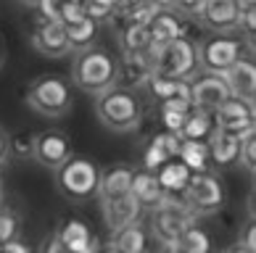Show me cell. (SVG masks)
Instances as JSON below:
<instances>
[{
  "label": "cell",
  "mask_w": 256,
  "mask_h": 253,
  "mask_svg": "<svg viewBox=\"0 0 256 253\" xmlns=\"http://www.w3.org/2000/svg\"><path fill=\"white\" fill-rule=\"evenodd\" d=\"M204 0H172V8L180 13V16H198V11H201Z\"/></svg>",
  "instance_id": "8d00e7d4"
},
{
  "label": "cell",
  "mask_w": 256,
  "mask_h": 253,
  "mask_svg": "<svg viewBox=\"0 0 256 253\" xmlns=\"http://www.w3.org/2000/svg\"><path fill=\"white\" fill-rule=\"evenodd\" d=\"M146 246H148V235L140 222L122 227L111 238V248L116 253H146Z\"/></svg>",
  "instance_id": "484cf974"
},
{
  "label": "cell",
  "mask_w": 256,
  "mask_h": 253,
  "mask_svg": "<svg viewBox=\"0 0 256 253\" xmlns=\"http://www.w3.org/2000/svg\"><path fill=\"white\" fill-rule=\"evenodd\" d=\"M0 203H3V177H0Z\"/></svg>",
  "instance_id": "c3c4849f"
},
{
  "label": "cell",
  "mask_w": 256,
  "mask_h": 253,
  "mask_svg": "<svg viewBox=\"0 0 256 253\" xmlns=\"http://www.w3.org/2000/svg\"><path fill=\"white\" fill-rule=\"evenodd\" d=\"M130 195L138 201L140 209H156V206L166 198V193L161 190V185L156 180V172H148V169H143V172H135L132 174V185H130Z\"/></svg>",
  "instance_id": "44dd1931"
},
{
  "label": "cell",
  "mask_w": 256,
  "mask_h": 253,
  "mask_svg": "<svg viewBox=\"0 0 256 253\" xmlns=\"http://www.w3.org/2000/svg\"><path fill=\"white\" fill-rule=\"evenodd\" d=\"M177 158L190 169V172H206L208 169V145L201 143V140H182Z\"/></svg>",
  "instance_id": "83f0119b"
},
{
  "label": "cell",
  "mask_w": 256,
  "mask_h": 253,
  "mask_svg": "<svg viewBox=\"0 0 256 253\" xmlns=\"http://www.w3.org/2000/svg\"><path fill=\"white\" fill-rule=\"evenodd\" d=\"M240 8H248V5H256V0H238Z\"/></svg>",
  "instance_id": "f6af8a7d"
},
{
  "label": "cell",
  "mask_w": 256,
  "mask_h": 253,
  "mask_svg": "<svg viewBox=\"0 0 256 253\" xmlns=\"http://www.w3.org/2000/svg\"><path fill=\"white\" fill-rule=\"evenodd\" d=\"M222 77H224V82H227L230 95L254 103V98H256V69H254L251 58L235 61L232 66L222 74Z\"/></svg>",
  "instance_id": "2e32d148"
},
{
  "label": "cell",
  "mask_w": 256,
  "mask_h": 253,
  "mask_svg": "<svg viewBox=\"0 0 256 253\" xmlns=\"http://www.w3.org/2000/svg\"><path fill=\"white\" fill-rule=\"evenodd\" d=\"M224 253H254V251H248V248H243V246H238V243H235V246L227 248Z\"/></svg>",
  "instance_id": "7bdbcfd3"
},
{
  "label": "cell",
  "mask_w": 256,
  "mask_h": 253,
  "mask_svg": "<svg viewBox=\"0 0 256 253\" xmlns=\"http://www.w3.org/2000/svg\"><path fill=\"white\" fill-rule=\"evenodd\" d=\"M238 246H243V248H248V251L256 253V224L254 222H246V227L240 230Z\"/></svg>",
  "instance_id": "74e56055"
},
{
  "label": "cell",
  "mask_w": 256,
  "mask_h": 253,
  "mask_svg": "<svg viewBox=\"0 0 256 253\" xmlns=\"http://www.w3.org/2000/svg\"><path fill=\"white\" fill-rule=\"evenodd\" d=\"M150 66L154 74L169 79H190L193 74H198V55L196 45L188 37H177L169 42H158L150 48Z\"/></svg>",
  "instance_id": "277c9868"
},
{
  "label": "cell",
  "mask_w": 256,
  "mask_h": 253,
  "mask_svg": "<svg viewBox=\"0 0 256 253\" xmlns=\"http://www.w3.org/2000/svg\"><path fill=\"white\" fill-rule=\"evenodd\" d=\"M82 13L92 18V21H103V18H114L119 11L116 0H77Z\"/></svg>",
  "instance_id": "f546056e"
},
{
  "label": "cell",
  "mask_w": 256,
  "mask_h": 253,
  "mask_svg": "<svg viewBox=\"0 0 256 253\" xmlns=\"http://www.w3.org/2000/svg\"><path fill=\"white\" fill-rule=\"evenodd\" d=\"M8 143H11V137H8V132L0 127V166L8 161Z\"/></svg>",
  "instance_id": "60d3db41"
},
{
  "label": "cell",
  "mask_w": 256,
  "mask_h": 253,
  "mask_svg": "<svg viewBox=\"0 0 256 253\" xmlns=\"http://www.w3.org/2000/svg\"><path fill=\"white\" fill-rule=\"evenodd\" d=\"M16 227H18V222H16L14 214L0 211V243L14 240V238H16Z\"/></svg>",
  "instance_id": "e575fe53"
},
{
  "label": "cell",
  "mask_w": 256,
  "mask_h": 253,
  "mask_svg": "<svg viewBox=\"0 0 256 253\" xmlns=\"http://www.w3.org/2000/svg\"><path fill=\"white\" fill-rule=\"evenodd\" d=\"M146 3H150L154 8H172V0H146Z\"/></svg>",
  "instance_id": "b9f144b4"
},
{
  "label": "cell",
  "mask_w": 256,
  "mask_h": 253,
  "mask_svg": "<svg viewBox=\"0 0 256 253\" xmlns=\"http://www.w3.org/2000/svg\"><path fill=\"white\" fill-rule=\"evenodd\" d=\"M235 29H240L246 42H248L251 48V40H254V29H256V5H248V8H240L238 13V24H235Z\"/></svg>",
  "instance_id": "4dcf8cb0"
},
{
  "label": "cell",
  "mask_w": 256,
  "mask_h": 253,
  "mask_svg": "<svg viewBox=\"0 0 256 253\" xmlns=\"http://www.w3.org/2000/svg\"><path fill=\"white\" fill-rule=\"evenodd\" d=\"M238 13H240L238 0H204V5H201V11H198L196 18L204 26H208V29L227 34L238 24Z\"/></svg>",
  "instance_id": "4fadbf2b"
},
{
  "label": "cell",
  "mask_w": 256,
  "mask_h": 253,
  "mask_svg": "<svg viewBox=\"0 0 256 253\" xmlns=\"http://www.w3.org/2000/svg\"><path fill=\"white\" fill-rule=\"evenodd\" d=\"M132 174H135V169L124 166V164H116V166L106 169V172H100V185H98V198H100V203L116 201V198H124V195H130Z\"/></svg>",
  "instance_id": "ffe728a7"
},
{
  "label": "cell",
  "mask_w": 256,
  "mask_h": 253,
  "mask_svg": "<svg viewBox=\"0 0 256 253\" xmlns=\"http://www.w3.org/2000/svg\"><path fill=\"white\" fill-rule=\"evenodd\" d=\"M148 32H150L154 45H158V42H169V40H177V37H185L188 26L174 8H158L148 21Z\"/></svg>",
  "instance_id": "ac0fdd59"
},
{
  "label": "cell",
  "mask_w": 256,
  "mask_h": 253,
  "mask_svg": "<svg viewBox=\"0 0 256 253\" xmlns=\"http://www.w3.org/2000/svg\"><path fill=\"white\" fill-rule=\"evenodd\" d=\"M119 8H130V5H138V3H143V0H116Z\"/></svg>",
  "instance_id": "ee69618b"
},
{
  "label": "cell",
  "mask_w": 256,
  "mask_h": 253,
  "mask_svg": "<svg viewBox=\"0 0 256 253\" xmlns=\"http://www.w3.org/2000/svg\"><path fill=\"white\" fill-rule=\"evenodd\" d=\"M190 169H188L180 158H172V161H166V164H161L156 169V180L161 185V190H164L166 195H180L185 190V185L188 180H190Z\"/></svg>",
  "instance_id": "cb8c5ba5"
},
{
  "label": "cell",
  "mask_w": 256,
  "mask_h": 253,
  "mask_svg": "<svg viewBox=\"0 0 256 253\" xmlns=\"http://www.w3.org/2000/svg\"><path fill=\"white\" fill-rule=\"evenodd\" d=\"M64 32H66V40H69L72 50L80 53V50H88V48L96 45L100 26H98V21H92V18L80 16V18H74V21H66Z\"/></svg>",
  "instance_id": "603a6c76"
},
{
  "label": "cell",
  "mask_w": 256,
  "mask_h": 253,
  "mask_svg": "<svg viewBox=\"0 0 256 253\" xmlns=\"http://www.w3.org/2000/svg\"><path fill=\"white\" fill-rule=\"evenodd\" d=\"M3 58H6V48H3V40H0V66H3Z\"/></svg>",
  "instance_id": "bcb514c9"
},
{
  "label": "cell",
  "mask_w": 256,
  "mask_h": 253,
  "mask_svg": "<svg viewBox=\"0 0 256 253\" xmlns=\"http://www.w3.org/2000/svg\"><path fill=\"white\" fill-rule=\"evenodd\" d=\"M193 224H196V214L182 203V198H174V195H166L156 209H150V230H154L161 246L174 243Z\"/></svg>",
  "instance_id": "52a82bcc"
},
{
  "label": "cell",
  "mask_w": 256,
  "mask_h": 253,
  "mask_svg": "<svg viewBox=\"0 0 256 253\" xmlns=\"http://www.w3.org/2000/svg\"><path fill=\"white\" fill-rule=\"evenodd\" d=\"M106 253H116V251H114V248H108V251H106Z\"/></svg>",
  "instance_id": "681fc988"
},
{
  "label": "cell",
  "mask_w": 256,
  "mask_h": 253,
  "mask_svg": "<svg viewBox=\"0 0 256 253\" xmlns=\"http://www.w3.org/2000/svg\"><path fill=\"white\" fill-rule=\"evenodd\" d=\"M58 235L64 240V246L69 253H98V240L92 238L90 227L80 219L66 222L64 227L58 230Z\"/></svg>",
  "instance_id": "7402d4cb"
},
{
  "label": "cell",
  "mask_w": 256,
  "mask_h": 253,
  "mask_svg": "<svg viewBox=\"0 0 256 253\" xmlns=\"http://www.w3.org/2000/svg\"><path fill=\"white\" fill-rule=\"evenodd\" d=\"M32 45H34V50H40L42 55H50V58H64V55L72 53V45L66 40L61 21H45V18H40V24L32 29Z\"/></svg>",
  "instance_id": "5bb4252c"
},
{
  "label": "cell",
  "mask_w": 256,
  "mask_h": 253,
  "mask_svg": "<svg viewBox=\"0 0 256 253\" xmlns=\"http://www.w3.org/2000/svg\"><path fill=\"white\" fill-rule=\"evenodd\" d=\"M116 77H119V61L103 48L80 50L72 63V82L90 95H100V92L116 87Z\"/></svg>",
  "instance_id": "6da1fadb"
},
{
  "label": "cell",
  "mask_w": 256,
  "mask_h": 253,
  "mask_svg": "<svg viewBox=\"0 0 256 253\" xmlns=\"http://www.w3.org/2000/svg\"><path fill=\"white\" fill-rule=\"evenodd\" d=\"M188 90H190V106L196 111H206V114H212L220 103L230 98V90H227L222 74H208V71L193 74L188 79Z\"/></svg>",
  "instance_id": "9c48e42d"
},
{
  "label": "cell",
  "mask_w": 256,
  "mask_h": 253,
  "mask_svg": "<svg viewBox=\"0 0 256 253\" xmlns=\"http://www.w3.org/2000/svg\"><path fill=\"white\" fill-rule=\"evenodd\" d=\"M246 135H254V132L214 129L212 137L206 140V145H208V166H214V169H230L232 164H238L240 143H243Z\"/></svg>",
  "instance_id": "8fae6325"
},
{
  "label": "cell",
  "mask_w": 256,
  "mask_h": 253,
  "mask_svg": "<svg viewBox=\"0 0 256 253\" xmlns=\"http://www.w3.org/2000/svg\"><path fill=\"white\" fill-rule=\"evenodd\" d=\"M182 195V203L190 209L196 217H208V214L222 211L224 206V185L220 182V177L206 172H193L188 180Z\"/></svg>",
  "instance_id": "8992f818"
},
{
  "label": "cell",
  "mask_w": 256,
  "mask_h": 253,
  "mask_svg": "<svg viewBox=\"0 0 256 253\" xmlns=\"http://www.w3.org/2000/svg\"><path fill=\"white\" fill-rule=\"evenodd\" d=\"M56 185H58L64 198H69L74 203L92 201V198H98L100 166L84 156H69L56 169Z\"/></svg>",
  "instance_id": "3957f363"
},
{
  "label": "cell",
  "mask_w": 256,
  "mask_h": 253,
  "mask_svg": "<svg viewBox=\"0 0 256 253\" xmlns=\"http://www.w3.org/2000/svg\"><path fill=\"white\" fill-rule=\"evenodd\" d=\"M64 5H66V0H40V3H37L40 16L45 18V21H61Z\"/></svg>",
  "instance_id": "836d02e7"
},
{
  "label": "cell",
  "mask_w": 256,
  "mask_h": 253,
  "mask_svg": "<svg viewBox=\"0 0 256 253\" xmlns=\"http://www.w3.org/2000/svg\"><path fill=\"white\" fill-rule=\"evenodd\" d=\"M146 87H148L150 100H156V103H164L172 98H190V90H188L185 79H169V77H161V74H154L146 82Z\"/></svg>",
  "instance_id": "d4e9b609"
},
{
  "label": "cell",
  "mask_w": 256,
  "mask_h": 253,
  "mask_svg": "<svg viewBox=\"0 0 256 253\" xmlns=\"http://www.w3.org/2000/svg\"><path fill=\"white\" fill-rule=\"evenodd\" d=\"M32 145H34V135H18V137H11V143H8V156L32 158Z\"/></svg>",
  "instance_id": "d6a6232c"
},
{
  "label": "cell",
  "mask_w": 256,
  "mask_h": 253,
  "mask_svg": "<svg viewBox=\"0 0 256 253\" xmlns=\"http://www.w3.org/2000/svg\"><path fill=\"white\" fill-rule=\"evenodd\" d=\"M150 77H154L150 53H124V55H122L116 87L138 90V87H146V82H148Z\"/></svg>",
  "instance_id": "9a60e30c"
},
{
  "label": "cell",
  "mask_w": 256,
  "mask_h": 253,
  "mask_svg": "<svg viewBox=\"0 0 256 253\" xmlns=\"http://www.w3.org/2000/svg\"><path fill=\"white\" fill-rule=\"evenodd\" d=\"M212 132H214L212 114L190 108V111H188V116H185L182 129H180V137H182V140H201V143H206V140L212 137Z\"/></svg>",
  "instance_id": "4316f807"
},
{
  "label": "cell",
  "mask_w": 256,
  "mask_h": 253,
  "mask_svg": "<svg viewBox=\"0 0 256 253\" xmlns=\"http://www.w3.org/2000/svg\"><path fill=\"white\" fill-rule=\"evenodd\" d=\"M96 98V116L111 132H132L143 121V103L135 95V90L111 87Z\"/></svg>",
  "instance_id": "7a4b0ae2"
},
{
  "label": "cell",
  "mask_w": 256,
  "mask_h": 253,
  "mask_svg": "<svg viewBox=\"0 0 256 253\" xmlns=\"http://www.w3.org/2000/svg\"><path fill=\"white\" fill-rule=\"evenodd\" d=\"M180 145H182V137L174 135V132H158L156 137H150V143L146 148V156H143V166L148 169V172H156V169L161 164L172 161V158H177L180 153Z\"/></svg>",
  "instance_id": "d6986e66"
},
{
  "label": "cell",
  "mask_w": 256,
  "mask_h": 253,
  "mask_svg": "<svg viewBox=\"0 0 256 253\" xmlns=\"http://www.w3.org/2000/svg\"><path fill=\"white\" fill-rule=\"evenodd\" d=\"M122 48L124 53H150L154 40H150L148 24H130L122 29Z\"/></svg>",
  "instance_id": "f1b7e54d"
},
{
  "label": "cell",
  "mask_w": 256,
  "mask_h": 253,
  "mask_svg": "<svg viewBox=\"0 0 256 253\" xmlns=\"http://www.w3.org/2000/svg\"><path fill=\"white\" fill-rule=\"evenodd\" d=\"M185 116L188 114H182V111H161V121H164L166 132H174V135H180V129L185 124Z\"/></svg>",
  "instance_id": "d590c367"
},
{
  "label": "cell",
  "mask_w": 256,
  "mask_h": 253,
  "mask_svg": "<svg viewBox=\"0 0 256 253\" xmlns=\"http://www.w3.org/2000/svg\"><path fill=\"white\" fill-rule=\"evenodd\" d=\"M26 106L37 114L48 116V119H61L69 114L72 108V87L64 77H40L30 84L26 90Z\"/></svg>",
  "instance_id": "5b68a950"
},
{
  "label": "cell",
  "mask_w": 256,
  "mask_h": 253,
  "mask_svg": "<svg viewBox=\"0 0 256 253\" xmlns=\"http://www.w3.org/2000/svg\"><path fill=\"white\" fill-rule=\"evenodd\" d=\"M69 156H72V143L64 132H40V135H34L32 158L37 164H42L45 169H53L56 172Z\"/></svg>",
  "instance_id": "7c38bea8"
},
{
  "label": "cell",
  "mask_w": 256,
  "mask_h": 253,
  "mask_svg": "<svg viewBox=\"0 0 256 253\" xmlns=\"http://www.w3.org/2000/svg\"><path fill=\"white\" fill-rule=\"evenodd\" d=\"M40 253H69V251H66V246H64V240H61L58 232H53V235L45 240V246L40 248Z\"/></svg>",
  "instance_id": "f35d334b"
},
{
  "label": "cell",
  "mask_w": 256,
  "mask_h": 253,
  "mask_svg": "<svg viewBox=\"0 0 256 253\" xmlns=\"http://www.w3.org/2000/svg\"><path fill=\"white\" fill-rule=\"evenodd\" d=\"M0 253H32V248L22 240H8V243H0Z\"/></svg>",
  "instance_id": "ab89813d"
},
{
  "label": "cell",
  "mask_w": 256,
  "mask_h": 253,
  "mask_svg": "<svg viewBox=\"0 0 256 253\" xmlns=\"http://www.w3.org/2000/svg\"><path fill=\"white\" fill-rule=\"evenodd\" d=\"M198 55V69L208 74H224L235 61L246 58V45L235 37H212V40H201L196 45Z\"/></svg>",
  "instance_id": "ba28073f"
},
{
  "label": "cell",
  "mask_w": 256,
  "mask_h": 253,
  "mask_svg": "<svg viewBox=\"0 0 256 253\" xmlns=\"http://www.w3.org/2000/svg\"><path fill=\"white\" fill-rule=\"evenodd\" d=\"M214 129H230V132H254V103L230 95L212 111Z\"/></svg>",
  "instance_id": "30bf717a"
},
{
  "label": "cell",
  "mask_w": 256,
  "mask_h": 253,
  "mask_svg": "<svg viewBox=\"0 0 256 253\" xmlns=\"http://www.w3.org/2000/svg\"><path fill=\"white\" fill-rule=\"evenodd\" d=\"M100 206H103V222H106L111 235L119 232L122 227H127V224L140 222V214H143V209L138 206V201L132 195H124V198H116V201H106Z\"/></svg>",
  "instance_id": "e0dca14e"
},
{
  "label": "cell",
  "mask_w": 256,
  "mask_h": 253,
  "mask_svg": "<svg viewBox=\"0 0 256 253\" xmlns=\"http://www.w3.org/2000/svg\"><path fill=\"white\" fill-rule=\"evenodd\" d=\"M22 3H26V5H37L40 0H22Z\"/></svg>",
  "instance_id": "7dc6e473"
},
{
  "label": "cell",
  "mask_w": 256,
  "mask_h": 253,
  "mask_svg": "<svg viewBox=\"0 0 256 253\" xmlns=\"http://www.w3.org/2000/svg\"><path fill=\"white\" fill-rule=\"evenodd\" d=\"M238 164L246 172H254L256 169V135H246L240 143V153H238Z\"/></svg>",
  "instance_id": "1f68e13d"
}]
</instances>
